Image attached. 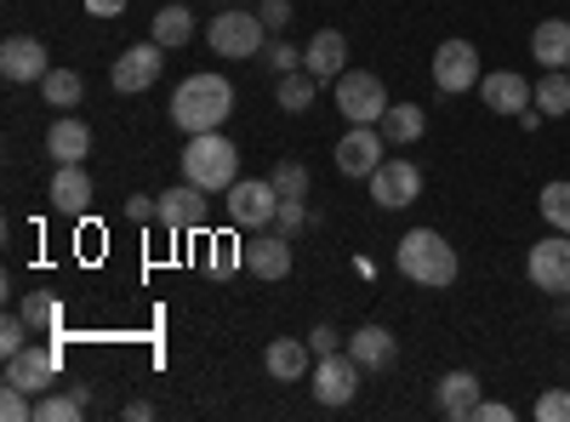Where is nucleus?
Returning <instances> with one entry per match:
<instances>
[{
  "instance_id": "nucleus-1",
  "label": "nucleus",
  "mask_w": 570,
  "mask_h": 422,
  "mask_svg": "<svg viewBox=\"0 0 570 422\" xmlns=\"http://www.w3.org/2000/svg\"><path fill=\"white\" fill-rule=\"evenodd\" d=\"M234 115V86L217 75V69H200L188 75L177 91H171V126L177 131H223V120Z\"/></svg>"
},
{
  "instance_id": "nucleus-2",
  "label": "nucleus",
  "mask_w": 570,
  "mask_h": 422,
  "mask_svg": "<svg viewBox=\"0 0 570 422\" xmlns=\"http://www.w3.org/2000/svg\"><path fill=\"white\" fill-rule=\"evenodd\" d=\"M394 263L400 274L411 279V286H428V292H445L451 279H456V246L445 241L440 228H411L400 234V246H394Z\"/></svg>"
},
{
  "instance_id": "nucleus-3",
  "label": "nucleus",
  "mask_w": 570,
  "mask_h": 422,
  "mask_svg": "<svg viewBox=\"0 0 570 422\" xmlns=\"http://www.w3.org/2000/svg\"><path fill=\"white\" fill-rule=\"evenodd\" d=\"M183 177L200 183L206 195H228L234 183H240V149H234L223 131H195L183 149Z\"/></svg>"
},
{
  "instance_id": "nucleus-4",
  "label": "nucleus",
  "mask_w": 570,
  "mask_h": 422,
  "mask_svg": "<svg viewBox=\"0 0 570 422\" xmlns=\"http://www.w3.org/2000/svg\"><path fill=\"white\" fill-rule=\"evenodd\" d=\"M228 217H234V228H252V234L274 228V217H279L274 177H240V183H234V189H228Z\"/></svg>"
},
{
  "instance_id": "nucleus-5",
  "label": "nucleus",
  "mask_w": 570,
  "mask_h": 422,
  "mask_svg": "<svg viewBox=\"0 0 570 422\" xmlns=\"http://www.w3.org/2000/svg\"><path fill=\"white\" fill-rule=\"evenodd\" d=\"M263 29H268V23H263L257 12H223V18L206 23V40H212L217 58L240 63V58H257V52H263Z\"/></svg>"
},
{
  "instance_id": "nucleus-6",
  "label": "nucleus",
  "mask_w": 570,
  "mask_h": 422,
  "mask_svg": "<svg viewBox=\"0 0 570 422\" xmlns=\"http://www.w3.org/2000/svg\"><path fill=\"white\" fill-rule=\"evenodd\" d=\"M360 360L354 354H314V371H308V389H314V400L320 405H348L354 394H360Z\"/></svg>"
},
{
  "instance_id": "nucleus-7",
  "label": "nucleus",
  "mask_w": 570,
  "mask_h": 422,
  "mask_svg": "<svg viewBox=\"0 0 570 422\" xmlns=\"http://www.w3.org/2000/svg\"><path fill=\"white\" fill-rule=\"evenodd\" d=\"M337 109H343L348 126H376V120H383V109H389V91H383V80L365 75V69H343Z\"/></svg>"
},
{
  "instance_id": "nucleus-8",
  "label": "nucleus",
  "mask_w": 570,
  "mask_h": 422,
  "mask_svg": "<svg viewBox=\"0 0 570 422\" xmlns=\"http://www.w3.org/2000/svg\"><path fill=\"white\" fill-rule=\"evenodd\" d=\"M525 268H531V279H537V292H548V297H570V234H542V241L531 246V257H525Z\"/></svg>"
},
{
  "instance_id": "nucleus-9",
  "label": "nucleus",
  "mask_w": 570,
  "mask_h": 422,
  "mask_svg": "<svg viewBox=\"0 0 570 422\" xmlns=\"http://www.w3.org/2000/svg\"><path fill=\"white\" fill-rule=\"evenodd\" d=\"M485 75H480V52H473V40H440L434 52V86L445 91V98H462V91H473Z\"/></svg>"
},
{
  "instance_id": "nucleus-10",
  "label": "nucleus",
  "mask_w": 570,
  "mask_h": 422,
  "mask_svg": "<svg viewBox=\"0 0 570 422\" xmlns=\"http://www.w3.org/2000/svg\"><path fill=\"white\" fill-rule=\"evenodd\" d=\"M160 69H166V46L160 40H142V46H126V52L115 58V69H109V86L120 91H149L155 80H160Z\"/></svg>"
},
{
  "instance_id": "nucleus-11",
  "label": "nucleus",
  "mask_w": 570,
  "mask_h": 422,
  "mask_svg": "<svg viewBox=\"0 0 570 422\" xmlns=\"http://www.w3.org/2000/svg\"><path fill=\"white\" fill-rule=\"evenodd\" d=\"M365 183H371V200L383 206V212H405V206H416V195H422V171H416L411 160H383Z\"/></svg>"
},
{
  "instance_id": "nucleus-12",
  "label": "nucleus",
  "mask_w": 570,
  "mask_h": 422,
  "mask_svg": "<svg viewBox=\"0 0 570 422\" xmlns=\"http://www.w3.org/2000/svg\"><path fill=\"white\" fill-rule=\"evenodd\" d=\"M206 217H212V206H206V189L200 183H177V189H166L160 195V228H171V234H200L206 228Z\"/></svg>"
},
{
  "instance_id": "nucleus-13",
  "label": "nucleus",
  "mask_w": 570,
  "mask_h": 422,
  "mask_svg": "<svg viewBox=\"0 0 570 422\" xmlns=\"http://www.w3.org/2000/svg\"><path fill=\"white\" fill-rule=\"evenodd\" d=\"M58 360H63V354H58V343H52V349H35V343H29V349H18V354L7 360V383H12V389H23V394H35V400H40V394H52Z\"/></svg>"
},
{
  "instance_id": "nucleus-14",
  "label": "nucleus",
  "mask_w": 570,
  "mask_h": 422,
  "mask_svg": "<svg viewBox=\"0 0 570 422\" xmlns=\"http://www.w3.org/2000/svg\"><path fill=\"white\" fill-rule=\"evenodd\" d=\"M383 149H389V137L376 131V126H348V137L337 144V171L343 177H371L376 166L389 160Z\"/></svg>"
},
{
  "instance_id": "nucleus-15",
  "label": "nucleus",
  "mask_w": 570,
  "mask_h": 422,
  "mask_svg": "<svg viewBox=\"0 0 570 422\" xmlns=\"http://www.w3.org/2000/svg\"><path fill=\"white\" fill-rule=\"evenodd\" d=\"M0 75H7L12 86H29V80L52 75V58H46V46L35 35H12L7 46H0Z\"/></svg>"
},
{
  "instance_id": "nucleus-16",
  "label": "nucleus",
  "mask_w": 570,
  "mask_h": 422,
  "mask_svg": "<svg viewBox=\"0 0 570 422\" xmlns=\"http://www.w3.org/2000/svg\"><path fill=\"white\" fill-rule=\"evenodd\" d=\"M480 98H485V109H491V115H525V109L537 104V91H531V80H525V75L497 69V75H485V80H480Z\"/></svg>"
},
{
  "instance_id": "nucleus-17",
  "label": "nucleus",
  "mask_w": 570,
  "mask_h": 422,
  "mask_svg": "<svg viewBox=\"0 0 570 422\" xmlns=\"http://www.w3.org/2000/svg\"><path fill=\"white\" fill-rule=\"evenodd\" d=\"M240 252H246V268H252L257 279H285V274H292V241H285L279 228L252 234Z\"/></svg>"
},
{
  "instance_id": "nucleus-18",
  "label": "nucleus",
  "mask_w": 570,
  "mask_h": 422,
  "mask_svg": "<svg viewBox=\"0 0 570 422\" xmlns=\"http://www.w3.org/2000/svg\"><path fill=\"white\" fill-rule=\"evenodd\" d=\"M303 69H308L314 80H331V86H337L343 69H348V40H343L337 29H320V35L308 40V52H303Z\"/></svg>"
},
{
  "instance_id": "nucleus-19",
  "label": "nucleus",
  "mask_w": 570,
  "mask_h": 422,
  "mask_svg": "<svg viewBox=\"0 0 570 422\" xmlns=\"http://www.w3.org/2000/svg\"><path fill=\"white\" fill-rule=\"evenodd\" d=\"M308 354H314V349H308L303 337H274V343L263 349V371H268L274 383H303L308 371H314Z\"/></svg>"
},
{
  "instance_id": "nucleus-20",
  "label": "nucleus",
  "mask_w": 570,
  "mask_h": 422,
  "mask_svg": "<svg viewBox=\"0 0 570 422\" xmlns=\"http://www.w3.org/2000/svg\"><path fill=\"white\" fill-rule=\"evenodd\" d=\"M434 405L451 422H468L473 411H480V377H473V371H445L440 389H434Z\"/></svg>"
},
{
  "instance_id": "nucleus-21",
  "label": "nucleus",
  "mask_w": 570,
  "mask_h": 422,
  "mask_svg": "<svg viewBox=\"0 0 570 422\" xmlns=\"http://www.w3.org/2000/svg\"><path fill=\"white\" fill-rule=\"evenodd\" d=\"M46 155H52L58 166H80V160L91 155V126L75 120V115L52 120V131H46Z\"/></svg>"
},
{
  "instance_id": "nucleus-22",
  "label": "nucleus",
  "mask_w": 570,
  "mask_h": 422,
  "mask_svg": "<svg viewBox=\"0 0 570 422\" xmlns=\"http://www.w3.org/2000/svg\"><path fill=\"white\" fill-rule=\"evenodd\" d=\"M531 58L542 69H570V18H542L531 29Z\"/></svg>"
},
{
  "instance_id": "nucleus-23",
  "label": "nucleus",
  "mask_w": 570,
  "mask_h": 422,
  "mask_svg": "<svg viewBox=\"0 0 570 422\" xmlns=\"http://www.w3.org/2000/svg\"><path fill=\"white\" fill-rule=\"evenodd\" d=\"M52 206L69 212V217H80V212L91 206V177H86V166H58V177H52Z\"/></svg>"
},
{
  "instance_id": "nucleus-24",
  "label": "nucleus",
  "mask_w": 570,
  "mask_h": 422,
  "mask_svg": "<svg viewBox=\"0 0 570 422\" xmlns=\"http://www.w3.org/2000/svg\"><path fill=\"white\" fill-rule=\"evenodd\" d=\"M394 332H383V325H360V332H354V343H348V354L365 365V371H383L389 360H394Z\"/></svg>"
},
{
  "instance_id": "nucleus-25",
  "label": "nucleus",
  "mask_w": 570,
  "mask_h": 422,
  "mask_svg": "<svg viewBox=\"0 0 570 422\" xmlns=\"http://www.w3.org/2000/svg\"><path fill=\"white\" fill-rule=\"evenodd\" d=\"M376 131H383L389 144L400 149V144H416V137L428 131V115H422L416 104H389V109H383V120H376Z\"/></svg>"
},
{
  "instance_id": "nucleus-26",
  "label": "nucleus",
  "mask_w": 570,
  "mask_h": 422,
  "mask_svg": "<svg viewBox=\"0 0 570 422\" xmlns=\"http://www.w3.org/2000/svg\"><path fill=\"white\" fill-rule=\"evenodd\" d=\"M149 40H160L166 52L188 46V40H195V12H188V7H177V0H166V7L155 12V35H149Z\"/></svg>"
},
{
  "instance_id": "nucleus-27",
  "label": "nucleus",
  "mask_w": 570,
  "mask_h": 422,
  "mask_svg": "<svg viewBox=\"0 0 570 422\" xmlns=\"http://www.w3.org/2000/svg\"><path fill=\"white\" fill-rule=\"evenodd\" d=\"M40 98L52 104V109H75L80 98H86V80H80V69H52L40 80Z\"/></svg>"
},
{
  "instance_id": "nucleus-28",
  "label": "nucleus",
  "mask_w": 570,
  "mask_h": 422,
  "mask_svg": "<svg viewBox=\"0 0 570 422\" xmlns=\"http://www.w3.org/2000/svg\"><path fill=\"white\" fill-rule=\"evenodd\" d=\"M537 109H542L548 120L570 115V69H548V75L537 80Z\"/></svg>"
},
{
  "instance_id": "nucleus-29",
  "label": "nucleus",
  "mask_w": 570,
  "mask_h": 422,
  "mask_svg": "<svg viewBox=\"0 0 570 422\" xmlns=\"http://www.w3.org/2000/svg\"><path fill=\"white\" fill-rule=\"evenodd\" d=\"M314 75L308 69H292V75H279V109L285 115H303V109H314Z\"/></svg>"
},
{
  "instance_id": "nucleus-30",
  "label": "nucleus",
  "mask_w": 570,
  "mask_h": 422,
  "mask_svg": "<svg viewBox=\"0 0 570 422\" xmlns=\"http://www.w3.org/2000/svg\"><path fill=\"white\" fill-rule=\"evenodd\" d=\"M86 411V389H69V394H40L35 400V422H75Z\"/></svg>"
},
{
  "instance_id": "nucleus-31",
  "label": "nucleus",
  "mask_w": 570,
  "mask_h": 422,
  "mask_svg": "<svg viewBox=\"0 0 570 422\" xmlns=\"http://www.w3.org/2000/svg\"><path fill=\"white\" fill-rule=\"evenodd\" d=\"M18 314L29 320V332H58V325H63V303L58 297H40V292H29Z\"/></svg>"
},
{
  "instance_id": "nucleus-32",
  "label": "nucleus",
  "mask_w": 570,
  "mask_h": 422,
  "mask_svg": "<svg viewBox=\"0 0 570 422\" xmlns=\"http://www.w3.org/2000/svg\"><path fill=\"white\" fill-rule=\"evenodd\" d=\"M537 212L548 217V228L570 234V183H548V189L537 195Z\"/></svg>"
},
{
  "instance_id": "nucleus-33",
  "label": "nucleus",
  "mask_w": 570,
  "mask_h": 422,
  "mask_svg": "<svg viewBox=\"0 0 570 422\" xmlns=\"http://www.w3.org/2000/svg\"><path fill=\"white\" fill-rule=\"evenodd\" d=\"M274 189H279V200H308V166L303 160H279L274 166Z\"/></svg>"
},
{
  "instance_id": "nucleus-34",
  "label": "nucleus",
  "mask_w": 570,
  "mask_h": 422,
  "mask_svg": "<svg viewBox=\"0 0 570 422\" xmlns=\"http://www.w3.org/2000/svg\"><path fill=\"white\" fill-rule=\"evenodd\" d=\"M246 241H234V234H217V241H212V274H234V268H246V252H240Z\"/></svg>"
},
{
  "instance_id": "nucleus-35",
  "label": "nucleus",
  "mask_w": 570,
  "mask_h": 422,
  "mask_svg": "<svg viewBox=\"0 0 570 422\" xmlns=\"http://www.w3.org/2000/svg\"><path fill=\"white\" fill-rule=\"evenodd\" d=\"M0 416H7V422H35V394L0 383Z\"/></svg>"
},
{
  "instance_id": "nucleus-36",
  "label": "nucleus",
  "mask_w": 570,
  "mask_h": 422,
  "mask_svg": "<svg viewBox=\"0 0 570 422\" xmlns=\"http://www.w3.org/2000/svg\"><path fill=\"white\" fill-rule=\"evenodd\" d=\"M18 349H29V320L23 314H7V320H0V354H18Z\"/></svg>"
},
{
  "instance_id": "nucleus-37",
  "label": "nucleus",
  "mask_w": 570,
  "mask_h": 422,
  "mask_svg": "<svg viewBox=\"0 0 570 422\" xmlns=\"http://www.w3.org/2000/svg\"><path fill=\"white\" fill-rule=\"evenodd\" d=\"M537 422H570V389L537 394Z\"/></svg>"
},
{
  "instance_id": "nucleus-38",
  "label": "nucleus",
  "mask_w": 570,
  "mask_h": 422,
  "mask_svg": "<svg viewBox=\"0 0 570 422\" xmlns=\"http://www.w3.org/2000/svg\"><path fill=\"white\" fill-rule=\"evenodd\" d=\"M308 223V200H279V217H274V228L285 234V241H292V234Z\"/></svg>"
},
{
  "instance_id": "nucleus-39",
  "label": "nucleus",
  "mask_w": 570,
  "mask_h": 422,
  "mask_svg": "<svg viewBox=\"0 0 570 422\" xmlns=\"http://www.w3.org/2000/svg\"><path fill=\"white\" fill-rule=\"evenodd\" d=\"M297 63H303L297 46H285V40H274V46H268V69H274V75H292Z\"/></svg>"
},
{
  "instance_id": "nucleus-40",
  "label": "nucleus",
  "mask_w": 570,
  "mask_h": 422,
  "mask_svg": "<svg viewBox=\"0 0 570 422\" xmlns=\"http://www.w3.org/2000/svg\"><path fill=\"white\" fill-rule=\"evenodd\" d=\"M126 217H131V223L160 217V195H126Z\"/></svg>"
},
{
  "instance_id": "nucleus-41",
  "label": "nucleus",
  "mask_w": 570,
  "mask_h": 422,
  "mask_svg": "<svg viewBox=\"0 0 570 422\" xmlns=\"http://www.w3.org/2000/svg\"><path fill=\"white\" fill-rule=\"evenodd\" d=\"M268 29H285V23H292V0H263V12H257Z\"/></svg>"
},
{
  "instance_id": "nucleus-42",
  "label": "nucleus",
  "mask_w": 570,
  "mask_h": 422,
  "mask_svg": "<svg viewBox=\"0 0 570 422\" xmlns=\"http://www.w3.org/2000/svg\"><path fill=\"white\" fill-rule=\"evenodd\" d=\"M308 349H314V354H337V349H343V337L331 332V325H314V332H308Z\"/></svg>"
},
{
  "instance_id": "nucleus-43",
  "label": "nucleus",
  "mask_w": 570,
  "mask_h": 422,
  "mask_svg": "<svg viewBox=\"0 0 570 422\" xmlns=\"http://www.w3.org/2000/svg\"><path fill=\"white\" fill-rule=\"evenodd\" d=\"M480 422H513V405H497V400H480V411H473Z\"/></svg>"
},
{
  "instance_id": "nucleus-44",
  "label": "nucleus",
  "mask_w": 570,
  "mask_h": 422,
  "mask_svg": "<svg viewBox=\"0 0 570 422\" xmlns=\"http://www.w3.org/2000/svg\"><path fill=\"white\" fill-rule=\"evenodd\" d=\"M86 12H91V18H120L126 0H86Z\"/></svg>"
},
{
  "instance_id": "nucleus-45",
  "label": "nucleus",
  "mask_w": 570,
  "mask_h": 422,
  "mask_svg": "<svg viewBox=\"0 0 570 422\" xmlns=\"http://www.w3.org/2000/svg\"><path fill=\"white\" fill-rule=\"evenodd\" d=\"M126 416H131V422H149V416H155V405H149V400H131V405H126Z\"/></svg>"
}]
</instances>
